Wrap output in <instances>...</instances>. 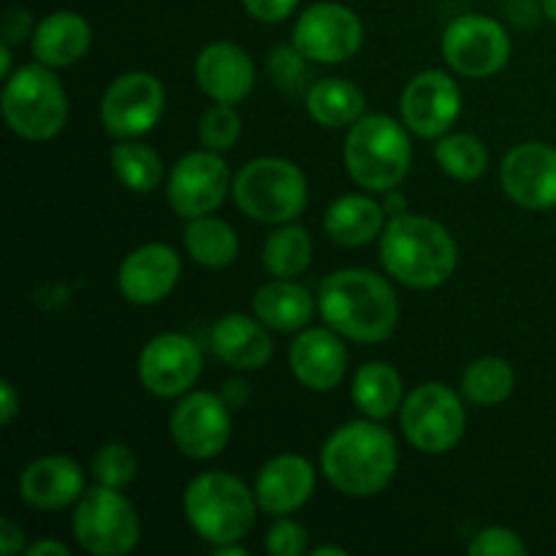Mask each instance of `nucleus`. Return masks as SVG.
I'll return each mask as SVG.
<instances>
[{
	"label": "nucleus",
	"mask_w": 556,
	"mask_h": 556,
	"mask_svg": "<svg viewBox=\"0 0 556 556\" xmlns=\"http://www.w3.org/2000/svg\"><path fill=\"white\" fill-rule=\"evenodd\" d=\"M85 494V470L71 456L52 454L30 462L20 476V497L38 510H63Z\"/></svg>",
	"instance_id": "21"
},
{
	"label": "nucleus",
	"mask_w": 556,
	"mask_h": 556,
	"mask_svg": "<svg viewBox=\"0 0 556 556\" xmlns=\"http://www.w3.org/2000/svg\"><path fill=\"white\" fill-rule=\"evenodd\" d=\"M530 548L521 541L519 532L508 527H486L470 543L472 556H525Z\"/></svg>",
	"instance_id": "37"
},
{
	"label": "nucleus",
	"mask_w": 556,
	"mask_h": 556,
	"mask_svg": "<svg viewBox=\"0 0 556 556\" xmlns=\"http://www.w3.org/2000/svg\"><path fill=\"white\" fill-rule=\"evenodd\" d=\"M185 519L190 530L210 546L237 543L253 530L255 500L253 489L231 472H201L188 483L182 497Z\"/></svg>",
	"instance_id": "5"
},
{
	"label": "nucleus",
	"mask_w": 556,
	"mask_h": 556,
	"mask_svg": "<svg viewBox=\"0 0 556 556\" xmlns=\"http://www.w3.org/2000/svg\"><path fill=\"white\" fill-rule=\"evenodd\" d=\"M538 11H543V9H538L535 0H508V16L519 27L535 25L538 16H541Z\"/></svg>",
	"instance_id": "42"
},
{
	"label": "nucleus",
	"mask_w": 556,
	"mask_h": 556,
	"mask_svg": "<svg viewBox=\"0 0 556 556\" xmlns=\"http://www.w3.org/2000/svg\"><path fill=\"white\" fill-rule=\"evenodd\" d=\"M541 9H543V14H546V20H552L556 25V0H543Z\"/></svg>",
	"instance_id": "50"
},
{
	"label": "nucleus",
	"mask_w": 556,
	"mask_h": 556,
	"mask_svg": "<svg viewBox=\"0 0 556 556\" xmlns=\"http://www.w3.org/2000/svg\"><path fill=\"white\" fill-rule=\"evenodd\" d=\"M36 27H33L30 14L25 9H9L3 14V43L16 47V43L25 41L27 36H33Z\"/></svg>",
	"instance_id": "40"
},
{
	"label": "nucleus",
	"mask_w": 556,
	"mask_h": 556,
	"mask_svg": "<svg viewBox=\"0 0 556 556\" xmlns=\"http://www.w3.org/2000/svg\"><path fill=\"white\" fill-rule=\"evenodd\" d=\"M443 58L459 76L486 79L508 65L510 38L492 16L462 14L445 27Z\"/></svg>",
	"instance_id": "10"
},
{
	"label": "nucleus",
	"mask_w": 556,
	"mask_h": 556,
	"mask_svg": "<svg viewBox=\"0 0 556 556\" xmlns=\"http://www.w3.org/2000/svg\"><path fill=\"white\" fill-rule=\"evenodd\" d=\"M291 41L313 63H345L362 49L364 25L348 5L315 3L296 20Z\"/></svg>",
	"instance_id": "14"
},
{
	"label": "nucleus",
	"mask_w": 556,
	"mask_h": 556,
	"mask_svg": "<svg viewBox=\"0 0 556 556\" xmlns=\"http://www.w3.org/2000/svg\"><path fill=\"white\" fill-rule=\"evenodd\" d=\"M500 182L510 201L532 212L556 206V147L527 141L514 147L500 166Z\"/></svg>",
	"instance_id": "17"
},
{
	"label": "nucleus",
	"mask_w": 556,
	"mask_h": 556,
	"mask_svg": "<svg viewBox=\"0 0 556 556\" xmlns=\"http://www.w3.org/2000/svg\"><path fill=\"white\" fill-rule=\"evenodd\" d=\"M380 261L396 282L429 291L451 280L459 264V248L443 223L402 212L380 233Z\"/></svg>",
	"instance_id": "3"
},
{
	"label": "nucleus",
	"mask_w": 556,
	"mask_h": 556,
	"mask_svg": "<svg viewBox=\"0 0 556 556\" xmlns=\"http://www.w3.org/2000/svg\"><path fill=\"white\" fill-rule=\"evenodd\" d=\"M400 114L410 134L421 139H440L462 114L459 85L445 71H421L402 90Z\"/></svg>",
	"instance_id": "15"
},
{
	"label": "nucleus",
	"mask_w": 556,
	"mask_h": 556,
	"mask_svg": "<svg viewBox=\"0 0 556 556\" xmlns=\"http://www.w3.org/2000/svg\"><path fill=\"white\" fill-rule=\"evenodd\" d=\"M400 448L380 421L342 424L320 451V470L337 492L348 497H375L396 476Z\"/></svg>",
	"instance_id": "2"
},
{
	"label": "nucleus",
	"mask_w": 556,
	"mask_h": 556,
	"mask_svg": "<svg viewBox=\"0 0 556 556\" xmlns=\"http://www.w3.org/2000/svg\"><path fill=\"white\" fill-rule=\"evenodd\" d=\"M345 172L358 188L389 193L405 182L413 163L410 130L389 114H364L348 128Z\"/></svg>",
	"instance_id": "4"
},
{
	"label": "nucleus",
	"mask_w": 556,
	"mask_h": 556,
	"mask_svg": "<svg viewBox=\"0 0 556 556\" xmlns=\"http://www.w3.org/2000/svg\"><path fill=\"white\" fill-rule=\"evenodd\" d=\"M25 552V532L11 519H0V554L11 556Z\"/></svg>",
	"instance_id": "41"
},
{
	"label": "nucleus",
	"mask_w": 556,
	"mask_h": 556,
	"mask_svg": "<svg viewBox=\"0 0 556 556\" xmlns=\"http://www.w3.org/2000/svg\"><path fill=\"white\" fill-rule=\"evenodd\" d=\"M3 119L20 139L49 141L68 119L63 81L43 63L16 68L3 87Z\"/></svg>",
	"instance_id": "7"
},
{
	"label": "nucleus",
	"mask_w": 556,
	"mask_h": 556,
	"mask_svg": "<svg viewBox=\"0 0 556 556\" xmlns=\"http://www.w3.org/2000/svg\"><path fill=\"white\" fill-rule=\"evenodd\" d=\"M231 185V172H228V163L223 161L220 152H188L185 157H179L174 172L168 174L166 201L179 217L193 220V217L212 215L226 201Z\"/></svg>",
	"instance_id": "12"
},
{
	"label": "nucleus",
	"mask_w": 556,
	"mask_h": 556,
	"mask_svg": "<svg viewBox=\"0 0 556 556\" xmlns=\"http://www.w3.org/2000/svg\"><path fill=\"white\" fill-rule=\"evenodd\" d=\"M71 530L76 543L92 556L130 554L141 541V521L134 503L123 489L103 483L81 494L71 516Z\"/></svg>",
	"instance_id": "8"
},
{
	"label": "nucleus",
	"mask_w": 556,
	"mask_h": 556,
	"mask_svg": "<svg viewBox=\"0 0 556 556\" xmlns=\"http://www.w3.org/2000/svg\"><path fill=\"white\" fill-rule=\"evenodd\" d=\"M318 309L326 326L362 345L386 342L400 320V302L383 275L372 269H340L320 286Z\"/></svg>",
	"instance_id": "1"
},
{
	"label": "nucleus",
	"mask_w": 556,
	"mask_h": 556,
	"mask_svg": "<svg viewBox=\"0 0 556 556\" xmlns=\"http://www.w3.org/2000/svg\"><path fill=\"white\" fill-rule=\"evenodd\" d=\"M242 136V119H239L233 103H212L199 123V139L206 150L226 152Z\"/></svg>",
	"instance_id": "35"
},
{
	"label": "nucleus",
	"mask_w": 556,
	"mask_h": 556,
	"mask_svg": "<svg viewBox=\"0 0 556 556\" xmlns=\"http://www.w3.org/2000/svg\"><path fill=\"white\" fill-rule=\"evenodd\" d=\"M201 375V351L188 334L166 331L152 337L139 356V380L150 394L174 400L193 389Z\"/></svg>",
	"instance_id": "16"
},
{
	"label": "nucleus",
	"mask_w": 556,
	"mask_h": 556,
	"mask_svg": "<svg viewBox=\"0 0 556 556\" xmlns=\"http://www.w3.org/2000/svg\"><path fill=\"white\" fill-rule=\"evenodd\" d=\"M220 396H223V402H226L228 407H233V410H237V407L248 405L250 386L244 383V380H226V386H223Z\"/></svg>",
	"instance_id": "44"
},
{
	"label": "nucleus",
	"mask_w": 556,
	"mask_h": 556,
	"mask_svg": "<svg viewBox=\"0 0 556 556\" xmlns=\"http://www.w3.org/2000/svg\"><path fill=\"white\" fill-rule=\"evenodd\" d=\"M168 432L188 459H215L231 440V407L212 391L185 394L168 416Z\"/></svg>",
	"instance_id": "13"
},
{
	"label": "nucleus",
	"mask_w": 556,
	"mask_h": 556,
	"mask_svg": "<svg viewBox=\"0 0 556 556\" xmlns=\"http://www.w3.org/2000/svg\"><path fill=\"white\" fill-rule=\"evenodd\" d=\"M212 554L215 556H248V548L237 543H220V546H212Z\"/></svg>",
	"instance_id": "46"
},
{
	"label": "nucleus",
	"mask_w": 556,
	"mask_h": 556,
	"mask_svg": "<svg viewBox=\"0 0 556 556\" xmlns=\"http://www.w3.org/2000/svg\"><path fill=\"white\" fill-rule=\"evenodd\" d=\"M182 239L190 258L206 269H223V266L233 264V258L239 255L237 231L231 228V223L215 215H201L188 220Z\"/></svg>",
	"instance_id": "29"
},
{
	"label": "nucleus",
	"mask_w": 556,
	"mask_h": 556,
	"mask_svg": "<svg viewBox=\"0 0 556 556\" xmlns=\"http://www.w3.org/2000/svg\"><path fill=\"white\" fill-rule=\"evenodd\" d=\"M516 372L505 358L481 356L462 375V394L476 407H497L514 394Z\"/></svg>",
	"instance_id": "30"
},
{
	"label": "nucleus",
	"mask_w": 556,
	"mask_h": 556,
	"mask_svg": "<svg viewBox=\"0 0 556 556\" xmlns=\"http://www.w3.org/2000/svg\"><path fill=\"white\" fill-rule=\"evenodd\" d=\"M291 369L304 389L313 391H334L345 380L348 372V348L342 334H337L331 326L318 329H302V334L293 340Z\"/></svg>",
	"instance_id": "19"
},
{
	"label": "nucleus",
	"mask_w": 556,
	"mask_h": 556,
	"mask_svg": "<svg viewBox=\"0 0 556 556\" xmlns=\"http://www.w3.org/2000/svg\"><path fill=\"white\" fill-rule=\"evenodd\" d=\"M304 103H307L309 117L324 128H351L367 112V98H364L362 87L342 76H326V79L313 81Z\"/></svg>",
	"instance_id": "27"
},
{
	"label": "nucleus",
	"mask_w": 556,
	"mask_h": 556,
	"mask_svg": "<svg viewBox=\"0 0 556 556\" xmlns=\"http://www.w3.org/2000/svg\"><path fill=\"white\" fill-rule=\"evenodd\" d=\"M179 271H182V264L174 248L163 242L141 244L119 264L117 288L130 304L150 307V304L163 302L177 288Z\"/></svg>",
	"instance_id": "18"
},
{
	"label": "nucleus",
	"mask_w": 556,
	"mask_h": 556,
	"mask_svg": "<svg viewBox=\"0 0 556 556\" xmlns=\"http://www.w3.org/2000/svg\"><path fill=\"white\" fill-rule=\"evenodd\" d=\"M139 462L136 454L123 443H109L92 456V476L98 483L112 489H125L136 481Z\"/></svg>",
	"instance_id": "36"
},
{
	"label": "nucleus",
	"mask_w": 556,
	"mask_h": 556,
	"mask_svg": "<svg viewBox=\"0 0 556 556\" xmlns=\"http://www.w3.org/2000/svg\"><path fill=\"white\" fill-rule=\"evenodd\" d=\"M114 177L134 193H150L163 179V161L152 147L134 139H119L112 150Z\"/></svg>",
	"instance_id": "32"
},
{
	"label": "nucleus",
	"mask_w": 556,
	"mask_h": 556,
	"mask_svg": "<svg viewBox=\"0 0 556 556\" xmlns=\"http://www.w3.org/2000/svg\"><path fill=\"white\" fill-rule=\"evenodd\" d=\"M27 556H68V546L58 541H38L33 546L25 548Z\"/></svg>",
	"instance_id": "45"
},
{
	"label": "nucleus",
	"mask_w": 556,
	"mask_h": 556,
	"mask_svg": "<svg viewBox=\"0 0 556 556\" xmlns=\"http://www.w3.org/2000/svg\"><path fill=\"white\" fill-rule=\"evenodd\" d=\"M233 201L253 220L282 226L307 206V177L286 157H255L244 163L231 185Z\"/></svg>",
	"instance_id": "6"
},
{
	"label": "nucleus",
	"mask_w": 556,
	"mask_h": 556,
	"mask_svg": "<svg viewBox=\"0 0 556 556\" xmlns=\"http://www.w3.org/2000/svg\"><path fill=\"white\" fill-rule=\"evenodd\" d=\"M351 400L364 418L386 421L402 405V378L391 364L369 362L353 375Z\"/></svg>",
	"instance_id": "28"
},
{
	"label": "nucleus",
	"mask_w": 556,
	"mask_h": 556,
	"mask_svg": "<svg viewBox=\"0 0 556 556\" xmlns=\"http://www.w3.org/2000/svg\"><path fill=\"white\" fill-rule=\"evenodd\" d=\"M0 74H3V79H9L14 71H11V47L9 43H0Z\"/></svg>",
	"instance_id": "48"
},
{
	"label": "nucleus",
	"mask_w": 556,
	"mask_h": 556,
	"mask_svg": "<svg viewBox=\"0 0 556 556\" xmlns=\"http://www.w3.org/2000/svg\"><path fill=\"white\" fill-rule=\"evenodd\" d=\"M242 3L253 20L275 25V22L288 20L296 11L299 0H242Z\"/></svg>",
	"instance_id": "39"
},
{
	"label": "nucleus",
	"mask_w": 556,
	"mask_h": 556,
	"mask_svg": "<svg viewBox=\"0 0 556 556\" xmlns=\"http://www.w3.org/2000/svg\"><path fill=\"white\" fill-rule=\"evenodd\" d=\"M315 299L304 286L293 280L275 277L261 286L253 296V315L275 331H302L307 329L315 315Z\"/></svg>",
	"instance_id": "25"
},
{
	"label": "nucleus",
	"mask_w": 556,
	"mask_h": 556,
	"mask_svg": "<svg viewBox=\"0 0 556 556\" xmlns=\"http://www.w3.org/2000/svg\"><path fill=\"white\" fill-rule=\"evenodd\" d=\"M195 81L217 103H233L250 96L255 85V65L242 47L215 41L195 58Z\"/></svg>",
	"instance_id": "20"
},
{
	"label": "nucleus",
	"mask_w": 556,
	"mask_h": 556,
	"mask_svg": "<svg viewBox=\"0 0 556 556\" xmlns=\"http://www.w3.org/2000/svg\"><path fill=\"white\" fill-rule=\"evenodd\" d=\"M264 269L271 277H282V280H293L302 275L313 261V239H309L307 228L302 226H286L282 223L277 231L269 233L264 244Z\"/></svg>",
	"instance_id": "31"
},
{
	"label": "nucleus",
	"mask_w": 556,
	"mask_h": 556,
	"mask_svg": "<svg viewBox=\"0 0 556 556\" xmlns=\"http://www.w3.org/2000/svg\"><path fill=\"white\" fill-rule=\"evenodd\" d=\"M324 228L342 248H364L386 228V210L369 195H342L326 210Z\"/></svg>",
	"instance_id": "26"
},
{
	"label": "nucleus",
	"mask_w": 556,
	"mask_h": 556,
	"mask_svg": "<svg viewBox=\"0 0 556 556\" xmlns=\"http://www.w3.org/2000/svg\"><path fill=\"white\" fill-rule=\"evenodd\" d=\"M389 201H386V212H391V215H402V212H405V199H402L400 193H396V188L394 190H389Z\"/></svg>",
	"instance_id": "47"
},
{
	"label": "nucleus",
	"mask_w": 556,
	"mask_h": 556,
	"mask_svg": "<svg viewBox=\"0 0 556 556\" xmlns=\"http://www.w3.org/2000/svg\"><path fill=\"white\" fill-rule=\"evenodd\" d=\"M255 500L269 516H288L315 492V470L304 456L282 454L266 462L255 478Z\"/></svg>",
	"instance_id": "22"
},
{
	"label": "nucleus",
	"mask_w": 556,
	"mask_h": 556,
	"mask_svg": "<svg viewBox=\"0 0 556 556\" xmlns=\"http://www.w3.org/2000/svg\"><path fill=\"white\" fill-rule=\"evenodd\" d=\"M434 161L448 177L459 182H472L483 177L489 168V150L483 141L472 134H451L440 136L434 144Z\"/></svg>",
	"instance_id": "33"
},
{
	"label": "nucleus",
	"mask_w": 556,
	"mask_h": 556,
	"mask_svg": "<svg viewBox=\"0 0 556 556\" xmlns=\"http://www.w3.org/2000/svg\"><path fill=\"white\" fill-rule=\"evenodd\" d=\"M16 413H20V396H16L11 380H3V383H0V424L9 427L16 418Z\"/></svg>",
	"instance_id": "43"
},
{
	"label": "nucleus",
	"mask_w": 556,
	"mask_h": 556,
	"mask_svg": "<svg viewBox=\"0 0 556 556\" xmlns=\"http://www.w3.org/2000/svg\"><path fill=\"white\" fill-rule=\"evenodd\" d=\"M400 424L413 448L440 456L459 445L467 427V413L451 386L424 383L402 402Z\"/></svg>",
	"instance_id": "9"
},
{
	"label": "nucleus",
	"mask_w": 556,
	"mask_h": 556,
	"mask_svg": "<svg viewBox=\"0 0 556 556\" xmlns=\"http://www.w3.org/2000/svg\"><path fill=\"white\" fill-rule=\"evenodd\" d=\"M166 90L147 71H128L106 87L101 98V123L114 139H139L163 117Z\"/></svg>",
	"instance_id": "11"
},
{
	"label": "nucleus",
	"mask_w": 556,
	"mask_h": 556,
	"mask_svg": "<svg viewBox=\"0 0 556 556\" xmlns=\"http://www.w3.org/2000/svg\"><path fill=\"white\" fill-rule=\"evenodd\" d=\"M309 554L313 556H348L345 548H340V546H318V548H313Z\"/></svg>",
	"instance_id": "49"
},
{
	"label": "nucleus",
	"mask_w": 556,
	"mask_h": 556,
	"mask_svg": "<svg viewBox=\"0 0 556 556\" xmlns=\"http://www.w3.org/2000/svg\"><path fill=\"white\" fill-rule=\"evenodd\" d=\"M309 63H313V60L291 41L271 49L269 60H266V71H269L277 90H282L286 96H302L304 90L313 87L309 85V76H313Z\"/></svg>",
	"instance_id": "34"
},
{
	"label": "nucleus",
	"mask_w": 556,
	"mask_h": 556,
	"mask_svg": "<svg viewBox=\"0 0 556 556\" xmlns=\"http://www.w3.org/2000/svg\"><path fill=\"white\" fill-rule=\"evenodd\" d=\"M212 351L233 369H261L269 364L275 342L255 315L228 313L212 326Z\"/></svg>",
	"instance_id": "23"
},
{
	"label": "nucleus",
	"mask_w": 556,
	"mask_h": 556,
	"mask_svg": "<svg viewBox=\"0 0 556 556\" xmlns=\"http://www.w3.org/2000/svg\"><path fill=\"white\" fill-rule=\"evenodd\" d=\"M33 58L49 68H68L79 63L92 43L87 20L76 11H54L43 16L33 33Z\"/></svg>",
	"instance_id": "24"
},
{
	"label": "nucleus",
	"mask_w": 556,
	"mask_h": 556,
	"mask_svg": "<svg viewBox=\"0 0 556 556\" xmlns=\"http://www.w3.org/2000/svg\"><path fill=\"white\" fill-rule=\"evenodd\" d=\"M307 541L309 535L302 525L286 519V516H277L269 535H266V552L275 556H299L307 552Z\"/></svg>",
	"instance_id": "38"
}]
</instances>
